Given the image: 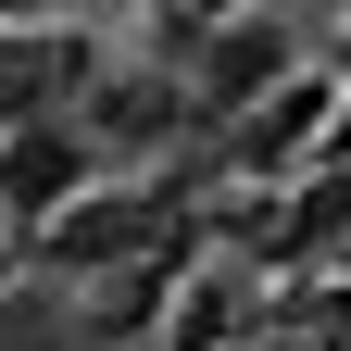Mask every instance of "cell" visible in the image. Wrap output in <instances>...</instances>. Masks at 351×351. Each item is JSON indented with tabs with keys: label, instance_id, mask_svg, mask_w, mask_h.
<instances>
[{
	"label": "cell",
	"instance_id": "5",
	"mask_svg": "<svg viewBox=\"0 0 351 351\" xmlns=\"http://www.w3.org/2000/svg\"><path fill=\"white\" fill-rule=\"evenodd\" d=\"M0 351H101L88 301H51V289H0Z\"/></svg>",
	"mask_w": 351,
	"mask_h": 351
},
{
	"label": "cell",
	"instance_id": "3",
	"mask_svg": "<svg viewBox=\"0 0 351 351\" xmlns=\"http://www.w3.org/2000/svg\"><path fill=\"white\" fill-rule=\"evenodd\" d=\"M176 113H189V88H176V75H88V151H101V138H163V125Z\"/></svg>",
	"mask_w": 351,
	"mask_h": 351
},
{
	"label": "cell",
	"instance_id": "1",
	"mask_svg": "<svg viewBox=\"0 0 351 351\" xmlns=\"http://www.w3.org/2000/svg\"><path fill=\"white\" fill-rule=\"evenodd\" d=\"M88 189H101V151H88L75 113H13V125H0V226H13V239H38Z\"/></svg>",
	"mask_w": 351,
	"mask_h": 351
},
{
	"label": "cell",
	"instance_id": "2",
	"mask_svg": "<svg viewBox=\"0 0 351 351\" xmlns=\"http://www.w3.org/2000/svg\"><path fill=\"white\" fill-rule=\"evenodd\" d=\"M38 263H63V276L163 263V201H138V189H88V201H63L51 226H38Z\"/></svg>",
	"mask_w": 351,
	"mask_h": 351
},
{
	"label": "cell",
	"instance_id": "4",
	"mask_svg": "<svg viewBox=\"0 0 351 351\" xmlns=\"http://www.w3.org/2000/svg\"><path fill=\"white\" fill-rule=\"evenodd\" d=\"M201 51V101H263V88L289 75V38L276 25H213V38H189Z\"/></svg>",
	"mask_w": 351,
	"mask_h": 351
},
{
	"label": "cell",
	"instance_id": "7",
	"mask_svg": "<svg viewBox=\"0 0 351 351\" xmlns=\"http://www.w3.org/2000/svg\"><path fill=\"white\" fill-rule=\"evenodd\" d=\"M0 125H13V113H0Z\"/></svg>",
	"mask_w": 351,
	"mask_h": 351
},
{
	"label": "cell",
	"instance_id": "6",
	"mask_svg": "<svg viewBox=\"0 0 351 351\" xmlns=\"http://www.w3.org/2000/svg\"><path fill=\"white\" fill-rule=\"evenodd\" d=\"M0 276H13V226H0Z\"/></svg>",
	"mask_w": 351,
	"mask_h": 351
}]
</instances>
